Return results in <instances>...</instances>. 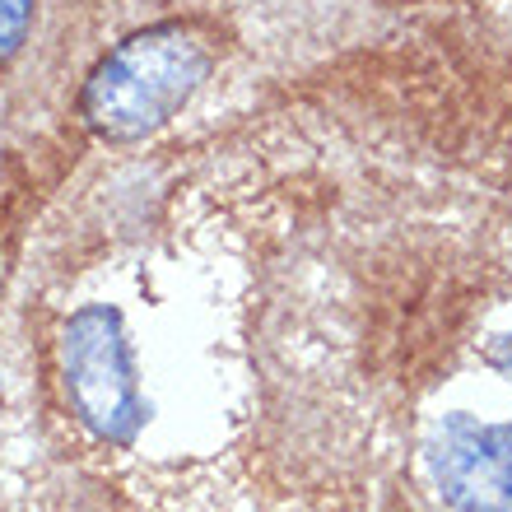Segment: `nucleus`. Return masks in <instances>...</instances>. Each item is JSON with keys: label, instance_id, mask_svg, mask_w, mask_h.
<instances>
[{"label": "nucleus", "instance_id": "f03ea898", "mask_svg": "<svg viewBox=\"0 0 512 512\" xmlns=\"http://www.w3.org/2000/svg\"><path fill=\"white\" fill-rule=\"evenodd\" d=\"M61 382L66 401L98 443L131 447L145 429L140 364L122 312L108 303H84L61 331Z\"/></svg>", "mask_w": 512, "mask_h": 512}, {"label": "nucleus", "instance_id": "7ed1b4c3", "mask_svg": "<svg viewBox=\"0 0 512 512\" xmlns=\"http://www.w3.org/2000/svg\"><path fill=\"white\" fill-rule=\"evenodd\" d=\"M424 471L452 512H512V429L466 410L433 419Z\"/></svg>", "mask_w": 512, "mask_h": 512}, {"label": "nucleus", "instance_id": "f257e3e1", "mask_svg": "<svg viewBox=\"0 0 512 512\" xmlns=\"http://www.w3.org/2000/svg\"><path fill=\"white\" fill-rule=\"evenodd\" d=\"M215 42L196 24H159L126 38L84 84V117L103 140L159 131L205 84Z\"/></svg>", "mask_w": 512, "mask_h": 512}, {"label": "nucleus", "instance_id": "39448f33", "mask_svg": "<svg viewBox=\"0 0 512 512\" xmlns=\"http://www.w3.org/2000/svg\"><path fill=\"white\" fill-rule=\"evenodd\" d=\"M494 359H499V368L512 378V336H508V340H499V350H494Z\"/></svg>", "mask_w": 512, "mask_h": 512}, {"label": "nucleus", "instance_id": "20e7f679", "mask_svg": "<svg viewBox=\"0 0 512 512\" xmlns=\"http://www.w3.org/2000/svg\"><path fill=\"white\" fill-rule=\"evenodd\" d=\"M33 24V0H0V66L19 56Z\"/></svg>", "mask_w": 512, "mask_h": 512}]
</instances>
